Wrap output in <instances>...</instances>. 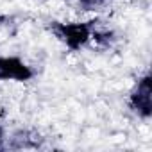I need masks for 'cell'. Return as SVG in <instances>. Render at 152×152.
Masks as SVG:
<instances>
[{
    "label": "cell",
    "mask_w": 152,
    "mask_h": 152,
    "mask_svg": "<svg viewBox=\"0 0 152 152\" xmlns=\"http://www.w3.org/2000/svg\"><path fill=\"white\" fill-rule=\"evenodd\" d=\"M131 106H132V109H134L138 115H141V116H145V118L150 116V107H152L150 77H143V79L138 83L136 90L131 93Z\"/></svg>",
    "instance_id": "3"
},
{
    "label": "cell",
    "mask_w": 152,
    "mask_h": 152,
    "mask_svg": "<svg viewBox=\"0 0 152 152\" xmlns=\"http://www.w3.org/2000/svg\"><path fill=\"white\" fill-rule=\"evenodd\" d=\"M2 143H4V129L0 127V147H2Z\"/></svg>",
    "instance_id": "5"
},
{
    "label": "cell",
    "mask_w": 152,
    "mask_h": 152,
    "mask_svg": "<svg viewBox=\"0 0 152 152\" xmlns=\"http://www.w3.org/2000/svg\"><path fill=\"white\" fill-rule=\"evenodd\" d=\"M54 34L68 48L77 50L91 39L93 31L88 23H56L54 25Z\"/></svg>",
    "instance_id": "1"
},
{
    "label": "cell",
    "mask_w": 152,
    "mask_h": 152,
    "mask_svg": "<svg viewBox=\"0 0 152 152\" xmlns=\"http://www.w3.org/2000/svg\"><path fill=\"white\" fill-rule=\"evenodd\" d=\"M111 0H79V6L84 7V11H100Z\"/></svg>",
    "instance_id": "4"
},
{
    "label": "cell",
    "mask_w": 152,
    "mask_h": 152,
    "mask_svg": "<svg viewBox=\"0 0 152 152\" xmlns=\"http://www.w3.org/2000/svg\"><path fill=\"white\" fill-rule=\"evenodd\" d=\"M34 77V72L20 57L0 56V81H29Z\"/></svg>",
    "instance_id": "2"
}]
</instances>
